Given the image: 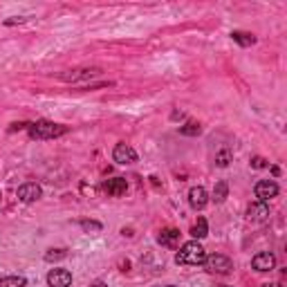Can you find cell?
I'll return each mask as SVG.
<instances>
[{
	"mask_svg": "<svg viewBox=\"0 0 287 287\" xmlns=\"http://www.w3.org/2000/svg\"><path fill=\"white\" fill-rule=\"evenodd\" d=\"M166 287H175V285H166Z\"/></svg>",
	"mask_w": 287,
	"mask_h": 287,
	"instance_id": "cell-29",
	"label": "cell"
},
{
	"mask_svg": "<svg viewBox=\"0 0 287 287\" xmlns=\"http://www.w3.org/2000/svg\"><path fill=\"white\" fill-rule=\"evenodd\" d=\"M260 287H278V285H274V283H265V285H260Z\"/></svg>",
	"mask_w": 287,
	"mask_h": 287,
	"instance_id": "cell-25",
	"label": "cell"
},
{
	"mask_svg": "<svg viewBox=\"0 0 287 287\" xmlns=\"http://www.w3.org/2000/svg\"><path fill=\"white\" fill-rule=\"evenodd\" d=\"M207 258V252L197 240H191V242H184L180 247V252L175 254V263L177 265H184V267H197L202 265Z\"/></svg>",
	"mask_w": 287,
	"mask_h": 287,
	"instance_id": "cell-1",
	"label": "cell"
},
{
	"mask_svg": "<svg viewBox=\"0 0 287 287\" xmlns=\"http://www.w3.org/2000/svg\"><path fill=\"white\" fill-rule=\"evenodd\" d=\"M267 218H269L267 202H254V204H249V209H247V220H252V222H265Z\"/></svg>",
	"mask_w": 287,
	"mask_h": 287,
	"instance_id": "cell-12",
	"label": "cell"
},
{
	"mask_svg": "<svg viewBox=\"0 0 287 287\" xmlns=\"http://www.w3.org/2000/svg\"><path fill=\"white\" fill-rule=\"evenodd\" d=\"M65 256H67V252H65V249H50V252L45 254L43 258L48 260V263H54V260H63Z\"/></svg>",
	"mask_w": 287,
	"mask_h": 287,
	"instance_id": "cell-21",
	"label": "cell"
},
{
	"mask_svg": "<svg viewBox=\"0 0 287 287\" xmlns=\"http://www.w3.org/2000/svg\"><path fill=\"white\" fill-rule=\"evenodd\" d=\"M191 236H193V240H202L209 236V224L204 218H197V222L191 227Z\"/></svg>",
	"mask_w": 287,
	"mask_h": 287,
	"instance_id": "cell-15",
	"label": "cell"
},
{
	"mask_svg": "<svg viewBox=\"0 0 287 287\" xmlns=\"http://www.w3.org/2000/svg\"><path fill=\"white\" fill-rule=\"evenodd\" d=\"M267 159H265V157H252V169H267Z\"/></svg>",
	"mask_w": 287,
	"mask_h": 287,
	"instance_id": "cell-22",
	"label": "cell"
},
{
	"mask_svg": "<svg viewBox=\"0 0 287 287\" xmlns=\"http://www.w3.org/2000/svg\"><path fill=\"white\" fill-rule=\"evenodd\" d=\"M99 74H101V67H76V70L61 72L59 79L65 81V83H79V81H88V79L99 76Z\"/></svg>",
	"mask_w": 287,
	"mask_h": 287,
	"instance_id": "cell-4",
	"label": "cell"
},
{
	"mask_svg": "<svg viewBox=\"0 0 287 287\" xmlns=\"http://www.w3.org/2000/svg\"><path fill=\"white\" fill-rule=\"evenodd\" d=\"M112 159L121 166H128V164H135L137 161V153H135L133 146L128 144H117L112 150Z\"/></svg>",
	"mask_w": 287,
	"mask_h": 287,
	"instance_id": "cell-6",
	"label": "cell"
},
{
	"mask_svg": "<svg viewBox=\"0 0 287 287\" xmlns=\"http://www.w3.org/2000/svg\"><path fill=\"white\" fill-rule=\"evenodd\" d=\"M40 195H43V191H40V186L36 184V182H27V184L18 186V200L20 202H36Z\"/></svg>",
	"mask_w": 287,
	"mask_h": 287,
	"instance_id": "cell-9",
	"label": "cell"
},
{
	"mask_svg": "<svg viewBox=\"0 0 287 287\" xmlns=\"http://www.w3.org/2000/svg\"><path fill=\"white\" fill-rule=\"evenodd\" d=\"M27 280L25 276H3L0 278V287H25Z\"/></svg>",
	"mask_w": 287,
	"mask_h": 287,
	"instance_id": "cell-18",
	"label": "cell"
},
{
	"mask_svg": "<svg viewBox=\"0 0 287 287\" xmlns=\"http://www.w3.org/2000/svg\"><path fill=\"white\" fill-rule=\"evenodd\" d=\"M79 224H81V229H83L86 233H99V231L103 229V224L97 222V220H81Z\"/></svg>",
	"mask_w": 287,
	"mask_h": 287,
	"instance_id": "cell-20",
	"label": "cell"
},
{
	"mask_svg": "<svg viewBox=\"0 0 287 287\" xmlns=\"http://www.w3.org/2000/svg\"><path fill=\"white\" fill-rule=\"evenodd\" d=\"M103 191H106V195H110V197L126 195V191H128L126 177H110V180H106L103 182Z\"/></svg>",
	"mask_w": 287,
	"mask_h": 287,
	"instance_id": "cell-7",
	"label": "cell"
},
{
	"mask_svg": "<svg viewBox=\"0 0 287 287\" xmlns=\"http://www.w3.org/2000/svg\"><path fill=\"white\" fill-rule=\"evenodd\" d=\"M231 157H233L231 150H229V148H222L220 153L216 155V166H220V169H227V166L231 164Z\"/></svg>",
	"mask_w": 287,
	"mask_h": 287,
	"instance_id": "cell-19",
	"label": "cell"
},
{
	"mask_svg": "<svg viewBox=\"0 0 287 287\" xmlns=\"http://www.w3.org/2000/svg\"><path fill=\"white\" fill-rule=\"evenodd\" d=\"M227 197H229V184L224 180L216 182V189H213V202H216V204H222Z\"/></svg>",
	"mask_w": 287,
	"mask_h": 287,
	"instance_id": "cell-16",
	"label": "cell"
},
{
	"mask_svg": "<svg viewBox=\"0 0 287 287\" xmlns=\"http://www.w3.org/2000/svg\"><path fill=\"white\" fill-rule=\"evenodd\" d=\"M92 287H108V285H106V283H95Z\"/></svg>",
	"mask_w": 287,
	"mask_h": 287,
	"instance_id": "cell-26",
	"label": "cell"
},
{
	"mask_svg": "<svg viewBox=\"0 0 287 287\" xmlns=\"http://www.w3.org/2000/svg\"><path fill=\"white\" fill-rule=\"evenodd\" d=\"M0 204H3V193H0Z\"/></svg>",
	"mask_w": 287,
	"mask_h": 287,
	"instance_id": "cell-27",
	"label": "cell"
},
{
	"mask_svg": "<svg viewBox=\"0 0 287 287\" xmlns=\"http://www.w3.org/2000/svg\"><path fill=\"white\" fill-rule=\"evenodd\" d=\"M159 244L161 247H166V249H177V244H180V231L173 227H166V229H161L159 231Z\"/></svg>",
	"mask_w": 287,
	"mask_h": 287,
	"instance_id": "cell-13",
	"label": "cell"
},
{
	"mask_svg": "<svg viewBox=\"0 0 287 287\" xmlns=\"http://www.w3.org/2000/svg\"><path fill=\"white\" fill-rule=\"evenodd\" d=\"M254 195L258 197V202H267V200H271V197L278 195V184H276L274 180H260V182H256Z\"/></svg>",
	"mask_w": 287,
	"mask_h": 287,
	"instance_id": "cell-5",
	"label": "cell"
},
{
	"mask_svg": "<svg viewBox=\"0 0 287 287\" xmlns=\"http://www.w3.org/2000/svg\"><path fill=\"white\" fill-rule=\"evenodd\" d=\"M231 38L236 40L240 48H252V45L256 43V36H254V34H249V32H240V29H233V32H231Z\"/></svg>",
	"mask_w": 287,
	"mask_h": 287,
	"instance_id": "cell-14",
	"label": "cell"
},
{
	"mask_svg": "<svg viewBox=\"0 0 287 287\" xmlns=\"http://www.w3.org/2000/svg\"><path fill=\"white\" fill-rule=\"evenodd\" d=\"M27 126H29V124L20 121V124H12V128H9V130H12V133H14V130H23V128H27Z\"/></svg>",
	"mask_w": 287,
	"mask_h": 287,
	"instance_id": "cell-24",
	"label": "cell"
},
{
	"mask_svg": "<svg viewBox=\"0 0 287 287\" xmlns=\"http://www.w3.org/2000/svg\"><path fill=\"white\" fill-rule=\"evenodd\" d=\"M200 133H202V126L197 121H186L184 126H180V135H184V137H197Z\"/></svg>",
	"mask_w": 287,
	"mask_h": 287,
	"instance_id": "cell-17",
	"label": "cell"
},
{
	"mask_svg": "<svg viewBox=\"0 0 287 287\" xmlns=\"http://www.w3.org/2000/svg\"><path fill=\"white\" fill-rule=\"evenodd\" d=\"M48 285L50 287H70L72 274L67 269H52L48 274Z\"/></svg>",
	"mask_w": 287,
	"mask_h": 287,
	"instance_id": "cell-11",
	"label": "cell"
},
{
	"mask_svg": "<svg viewBox=\"0 0 287 287\" xmlns=\"http://www.w3.org/2000/svg\"><path fill=\"white\" fill-rule=\"evenodd\" d=\"M16 23H27V18L18 16V18H7V20H5V25H16Z\"/></svg>",
	"mask_w": 287,
	"mask_h": 287,
	"instance_id": "cell-23",
	"label": "cell"
},
{
	"mask_svg": "<svg viewBox=\"0 0 287 287\" xmlns=\"http://www.w3.org/2000/svg\"><path fill=\"white\" fill-rule=\"evenodd\" d=\"M252 267L256 271H271L276 267V256L271 252H260L252 258Z\"/></svg>",
	"mask_w": 287,
	"mask_h": 287,
	"instance_id": "cell-8",
	"label": "cell"
},
{
	"mask_svg": "<svg viewBox=\"0 0 287 287\" xmlns=\"http://www.w3.org/2000/svg\"><path fill=\"white\" fill-rule=\"evenodd\" d=\"M27 133L32 139H56V137H61V135H65L67 128L61 126V124L48 121V119H40V121L29 124Z\"/></svg>",
	"mask_w": 287,
	"mask_h": 287,
	"instance_id": "cell-2",
	"label": "cell"
},
{
	"mask_svg": "<svg viewBox=\"0 0 287 287\" xmlns=\"http://www.w3.org/2000/svg\"><path fill=\"white\" fill-rule=\"evenodd\" d=\"M209 202V193L204 186H193V189L189 191V204L191 209H195V211H202V209L207 207Z\"/></svg>",
	"mask_w": 287,
	"mask_h": 287,
	"instance_id": "cell-10",
	"label": "cell"
},
{
	"mask_svg": "<svg viewBox=\"0 0 287 287\" xmlns=\"http://www.w3.org/2000/svg\"><path fill=\"white\" fill-rule=\"evenodd\" d=\"M218 287H231V285H218Z\"/></svg>",
	"mask_w": 287,
	"mask_h": 287,
	"instance_id": "cell-28",
	"label": "cell"
},
{
	"mask_svg": "<svg viewBox=\"0 0 287 287\" xmlns=\"http://www.w3.org/2000/svg\"><path fill=\"white\" fill-rule=\"evenodd\" d=\"M204 269L209 271V274H231L233 271V263L229 256L224 254H211L204 258Z\"/></svg>",
	"mask_w": 287,
	"mask_h": 287,
	"instance_id": "cell-3",
	"label": "cell"
}]
</instances>
